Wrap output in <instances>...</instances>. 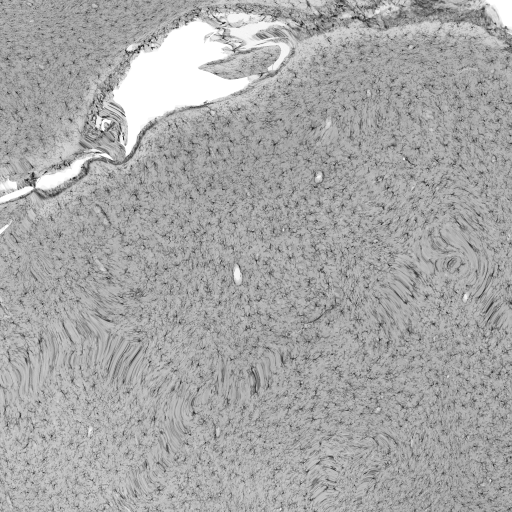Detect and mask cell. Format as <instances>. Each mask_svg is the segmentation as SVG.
Instances as JSON below:
<instances>
[{"label": "cell", "mask_w": 512, "mask_h": 512, "mask_svg": "<svg viewBox=\"0 0 512 512\" xmlns=\"http://www.w3.org/2000/svg\"><path fill=\"white\" fill-rule=\"evenodd\" d=\"M1 5L2 157L55 172L104 153L94 113L125 72L137 33L130 2Z\"/></svg>", "instance_id": "1"}]
</instances>
